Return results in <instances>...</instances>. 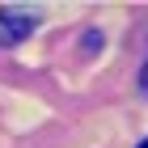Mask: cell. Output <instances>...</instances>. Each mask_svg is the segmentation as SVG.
Segmentation results:
<instances>
[{
  "mask_svg": "<svg viewBox=\"0 0 148 148\" xmlns=\"http://www.w3.org/2000/svg\"><path fill=\"white\" fill-rule=\"evenodd\" d=\"M140 148H148V140H144V144H140Z\"/></svg>",
  "mask_w": 148,
  "mask_h": 148,
  "instance_id": "cell-3",
  "label": "cell"
},
{
  "mask_svg": "<svg viewBox=\"0 0 148 148\" xmlns=\"http://www.w3.org/2000/svg\"><path fill=\"white\" fill-rule=\"evenodd\" d=\"M38 25V17L30 9H0V42H17Z\"/></svg>",
  "mask_w": 148,
  "mask_h": 148,
  "instance_id": "cell-1",
  "label": "cell"
},
{
  "mask_svg": "<svg viewBox=\"0 0 148 148\" xmlns=\"http://www.w3.org/2000/svg\"><path fill=\"white\" fill-rule=\"evenodd\" d=\"M140 93L148 97V64H144V72H140Z\"/></svg>",
  "mask_w": 148,
  "mask_h": 148,
  "instance_id": "cell-2",
  "label": "cell"
}]
</instances>
